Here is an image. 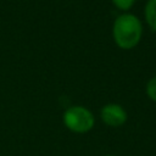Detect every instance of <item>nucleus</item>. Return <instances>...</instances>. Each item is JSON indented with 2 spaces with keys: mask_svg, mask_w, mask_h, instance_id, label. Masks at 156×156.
<instances>
[{
  "mask_svg": "<svg viewBox=\"0 0 156 156\" xmlns=\"http://www.w3.org/2000/svg\"><path fill=\"white\" fill-rule=\"evenodd\" d=\"M141 23L134 15L123 13L118 16L113 24V38L122 49L135 46L141 37Z\"/></svg>",
  "mask_w": 156,
  "mask_h": 156,
  "instance_id": "obj_1",
  "label": "nucleus"
},
{
  "mask_svg": "<svg viewBox=\"0 0 156 156\" xmlns=\"http://www.w3.org/2000/svg\"><path fill=\"white\" fill-rule=\"evenodd\" d=\"M145 17L149 26L156 30V0H147L145 6Z\"/></svg>",
  "mask_w": 156,
  "mask_h": 156,
  "instance_id": "obj_4",
  "label": "nucleus"
},
{
  "mask_svg": "<svg viewBox=\"0 0 156 156\" xmlns=\"http://www.w3.org/2000/svg\"><path fill=\"white\" fill-rule=\"evenodd\" d=\"M102 121L111 127H119L127 121V112L118 104H107L101 108Z\"/></svg>",
  "mask_w": 156,
  "mask_h": 156,
  "instance_id": "obj_3",
  "label": "nucleus"
},
{
  "mask_svg": "<svg viewBox=\"0 0 156 156\" xmlns=\"http://www.w3.org/2000/svg\"><path fill=\"white\" fill-rule=\"evenodd\" d=\"M112 1H113V4L118 9H121V10H128L134 4L135 0H112Z\"/></svg>",
  "mask_w": 156,
  "mask_h": 156,
  "instance_id": "obj_6",
  "label": "nucleus"
},
{
  "mask_svg": "<svg viewBox=\"0 0 156 156\" xmlns=\"http://www.w3.org/2000/svg\"><path fill=\"white\" fill-rule=\"evenodd\" d=\"M106 156H112V155H106Z\"/></svg>",
  "mask_w": 156,
  "mask_h": 156,
  "instance_id": "obj_7",
  "label": "nucleus"
},
{
  "mask_svg": "<svg viewBox=\"0 0 156 156\" xmlns=\"http://www.w3.org/2000/svg\"><path fill=\"white\" fill-rule=\"evenodd\" d=\"M66 127L74 133H85L94 126V117L91 112L83 106H72L66 110L63 115Z\"/></svg>",
  "mask_w": 156,
  "mask_h": 156,
  "instance_id": "obj_2",
  "label": "nucleus"
},
{
  "mask_svg": "<svg viewBox=\"0 0 156 156\" xmlns=\"http://www.w3.org/2000/svg\"><path fill=\"white\" fill-rule=\"evenodd\" d=\"M146 93L151 100L156 101V77H154L152 79L149 80V83L146 85Z\"/></svg>",
  "mask_w": 156,
  "mask_h": 156,
  "instance_id": "obj_5",
  "label": "nucleus"
}]
</instances>
